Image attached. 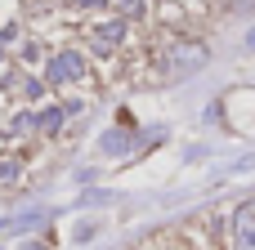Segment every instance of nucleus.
<instances>
[{
    "mask_svg": "<svg viewBox=\"0 0 255 250\" xmlns=\"http://www.w3.org/2000/svg\"><path fill=\"white\" fill-rule=\"evenodd\" d=\"M99 148H103L108 157H126V152L134 148V134H126V130H108V134L99 139Z\"/></svg>",
    "mask_w": 255,
    "mask_h": 250,
    "instance_id": "obj_4",
    "label": "nucleus"
},
{
    "mask_svg": "<svg viewBox=\"0 0 255 250\" xmlns=\"http://www.w3.org/2000/svg\"><path fill=\"white\" fill-rule=\"evenodd\" d=\"M45 215L36 210V215H18V219H0V233H22V228H31V224H40Z\"/></svg>",
    "mask_w": 255,
    "mask_h": 250,
    "instance_id": "obj_6",
    "label": "nucleus"
},
{
    "mask_svg": "<svg viewBox=\"0 0 255 250\" xmlns=\"http://www.w3.org/2000/svg\"><path fill=\"white\" fill-rule=\"evenodd\" d=\"M0 72H4V54H0Z\"/></svg>",
    "mask_w": 255,
    "mask_h": 250,
    "instance_id": "obj_13",
    "label": "nucleus"
},
{
    "mask_svg": "<svg viewBox=\"0 0 255 250\" xmlns=\"http://www.w3.org/2000/svg\"><path fill=\"white\" fill-rule=\"evenodd\" d=\"M238 250H255V233H247V237H238Z\"/></svg>",
    "mask_w": 255,
    "mask_h": 250,
    "instance_id": "obj_10",
    "label": "nucleus"
},
{
    "mask_svg": "<svg viewBox=\"0 0 255 250\" xmlns=\"http://www.w3.org/2000/svg\"><path fill=\"white\" fill-rule=\"evenodd\" d=\"M211 63V49L206 45H197V40H188V45H175L170 49V72L175 76H193V72H202Z\"/></svg>",
    "mask_w": 255,
    "mask_h": 250,
    "instance_id": "obj_1",
    "label": "nucleus"
},
{
    "mask_svg": "<svg viewBox=\"0 0 255 250\" xmlns=\"http://www.w3.org/2000/svg\"><path fill=\"white\" fill-rule=\"evenodd\" d=\"M27 250H45V246H27Z\"/></svg>",
    "mask_w": 255,
    "mask_h": 250,
    "instance_id": "obj_14",
    "label": "nucleus"
},
{
    "mask_svg": "<svg viewBox=\"0 0 255 250\" xmlns=\"http://www.w3.org/2000/svg\"><path fill=\"white\" fill-rule=\"evenodd\" d=\"M76 4H108V0H76Z\"/></svg>",
    "mask_w": 255,
    "mask_h": 250,
    "instance_id": "obj_12",
    "label": "nucleus"
},
{
    "mask_svg": "<svg viewBox=\"0 0 255 250\" xmlns=\"http://www.w3.org/2000/svg\"><path fill=\"white\" fill-rule=\"evenodd\" d=\"M121 36H126V22H121V18L99 22V27H94V45H99V54H108V45H121Z\"/></svg>",
    "mask_w": 255,
    "mask_h": 250,
    "instance_id": "obj_3",
    "label": "nucleus"
},
{
    "mask_svg": "<svg viewBox=\"0 0 255 250\" xmlns=\"http://www.w3.org/2000/svg\"><path fill=\"white\" fill-rule=\"evenodd\" d=\"M63 116H67L63 107H45V112L36 116V125H40L45 134H58V125H63Z\"/></svg>",
    "mask_w": 255,
    "mask_h": 250,
    "instance_id": "obj_5",
    "label": "nucleus"
},
{
    "mask_svg": "<svg viewBox=\"0 0 255 250\" xmlns=\"http://www.w3.org/2000/svg\"><path fill=\"white\" fill-rule=\"evenodd\" d=\"M18 174H22V166H18L13 157H4V161H0V183H13Z\"/></svg>",
    "mask_w": 255,
    "mask_h": 250,
    "instance_id": "obj_7",
    "label": "nucleus"
},
{
    "mask_svg": "<svg viewBox=\"0 0 255 250\" xmlns=\"http://www.w3.org/2000/svg\"><path fill=\"white\" fill-rule=\"evenodd\" d=\"M247 49H255V27H251V31H247Z\"/></svg>",
    "mask_w": 255,
    "mask_h": 250,
    "instance_id": "obj_11",
    "label": "nucleus"
},
{
    "mask_svg": "<svg viewBox=\"0 0 255 250\" xmlns=\"http://www.w3.org/2000/svg\"><path fill=\"white\" fill-rule=\"evenodd\" d=\"M22 89H27V98H40V94H45V85H40V81H36V76H31V81H27V85H22Z\"/></svg>",
    "mask_w": 255,
    "mask_h": 250,
    "instance_id": "obj_8",
    "label": "nucleus"
},
{
    "mask_svg": "<svg viewBox=\"0 0 255 250\" xmlns=\"http://www.w3.org/2000/svg\"><path fill=\"white\" fill-rule=\"evenodd\" d=\"M76 76H85V58H81L76 49L54 54V63H49V81H54V85H67V81H76Z\"/></svg>",
    "mask_w": 255,
    "mask_h": 250,
    "instance_id": "obj_2",
    "label": "nucleus"
},
{
    "mask_svg": "<svg viewBox=\"0 0 255 250\" xmlns=\"http://www.w3.org/2000/svg\"><path fill=\"white\" fill-rule=\"evenodd\" d=\"M126 13H130V18H139V13H143V0H126Z\"/></svg>",
    "mask_w": 255,
    "mask_h": 250,
    "instance_id": "obj_9",
    "label": "nucleus"
}]
</instances>
